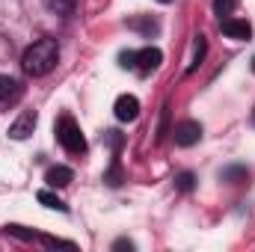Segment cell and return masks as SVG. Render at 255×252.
<instances>
[{
  "instance_id": "1",
  "label": "cell",
  "mask_w": 255,
  "mask_h": 252,
  "mask_svg": "<svg viewBox=\"0 0 255 252\" xmlns=\"http://www.w3.org/2000/svg\"><path fill=\"white\" fill-rule=\"evenodd\" d=\"M60 60V45H57V39H39V42H33L27 51H24V57H21V68L30 74V77H45L54 65Z\"/></svg>"
},
{
  "instance_id": "2",
  "label": "cell",
  "mask_w": 255,
  "mask_h": 252,
  "mask_svg": "<svg viewBox=\"0 0 255 252\" xmlns=\"http://www.w3.org/2000/svg\"><path fill=\"white\" fill-rule=\"evenodd\" d=\"M54 133H57V142L63 145L68 154H83L86 151V139H83V130H80V125L68 116V113H63L60 119H57V125H54Z\"/></svg>"
},
{
  "instance_id": "3",
  "label": "cell",
  "mask_w": 255,
  "mask_h": 252,
  "mask_svg": "<svg viewBox=\"0 0 255 252\" xmlns=\"http://www.w3.org/2000/svg\"><path fill=\"white\" fill-rule=\"evenodd\" d=\"M36 122H39L36 110H24V113L9 125V136H12V139H27V136L36 130Z\"/></svg>"
},
{
  "instance_id": "4",
  "label": "cell",
  "mask_w": 255,
  "mask_h": 252,
  "mask_svg": "<svg viewBox=\"0 0 255 252\" xmlns=\"http://www.w3.org/2000/svg\"><path fill=\"white\" fill-rule=\"evenodd\" d=\"M172 133H175V142L187 148V145H196V142L202 139V125L193 122V119H187V122H178Z\"/></svg>"
},
{
  "instance_id": "5",
  "label": "cell",
  "mask_w": 255,
  "mask_h": 252,
  "mask_svg": "<svg viewBox=\"0 0 255 252\" xmlns=\"http://www.w3.org/2000/svg\"><path fill=\"white\" fill-rule=\"evenodd\" d=\"M220 27H223V33H226L229 39H238V42H247V39L253 36V27H250V21H244V18H223Z\"/></svg>"
},
{
  "instance_id": "6",
  "label": "cell",
  "mask_w": 255,
  "mask_h": 252,
  "mask_svg": "<svg viewBox=\"0 0 255 252\" xmlns=\"http://www.w3.org/2000/svg\"><path fill=\"white\" fill-rule=\"evenodd\" d=\"M113 113H116V119H119V122H133V119L139 116V101H136L133 95H119V98H116Z\"/></svg>"
},
{
  "instance_id": "7",
  "label": "cell",
  "mask_w": 255,
  "mask_h": 252,
  "mask_svg": "<svg viewBox=\"0 0 255 252\" xmlns=\"http://www.w3.org/2000/svg\"><path fill=\"white\" fill-rule=\"evenodd\" d=\"M160 63H163V54L157 48H142V51H136V65L133 68L139 74H148V71H154Z\"/></svg>"
},
{
  "instance_id": "8",
  "label": "cell",
  "mask_w": 255,
  "mask_h": 252,
  "mask_svg": "<svg viewBox=\"0 0 255 252\" xmlns=\"http://www.w3.org/2000/svg\"><path fill=\"white\" fill-rule=\"evenodd\" d=\"M71 178H74V172H71L68 166H54V169H48V175H45L48 187H65V184H71Z\"/></svg>"
},
{
  "instance_id": "9",
  "label": "cell",
  "mask_w": 255,
  "mask_h": 252,
  "mask_svg": "<svg viewBox=\"0 0 255 252\" xmlns=\"http://www.w3.org/2000/svg\"><path fill=\"white\" fill-rule=\"evenodd\" d=\"M39 202H42L45 208H51V211H63V214L68 211V205H65L57 193H51V190H39Z\"/></svg>"
},
{
  "instance_id": "10",
  "label": "cell",
  "mask_w": 255,
  "mask_h": 252,
  "mask_svg": "<svg viewBox=\"0 0 255 252\" xmlns=\"http://www.w3.org/2000/svg\"><path fill=\"white\" fill-rule=\"evenodd\" d=\"M15 95H18V83H15L12 77L0 74V104H3V101H9V98H15Z\"/></svg>"
},
{
  "instance_id": "11",
  "label": "cell",
  "mask_w": 255,
  "mask_h": 252,
  "mask_svg": "<svg viewBox=\"0 0 255 252\" xmlns=\"http://www.w3.org/2000/svg\"><path fill=\"white\" fill-rule=\"evenodd\" d=\"M45 6L51 12H57V15H71L74 6H77V0H45Z\"/></svg>"
},
{
  "instance_id": "12",
  "label": "cell",
  "mask_w": 255,
  "mask_h": 252,
  "mask_svg": "<svg viewBox=\"0 0 255 252\" xmlns=\"http://www.w3.org/2000/svg\"><path fill=\"white\" fill-rule=\"evenodd\" d=\"M214 12L220 15V21H223V18H232V12H235V0H214Z\"/></svg>"
},
{
  "instance_id": "13",
  "label": "cell",
  "mask_w": 255,
  "mask_h": 252,
  "mask_svg": "<svg viewBox=\"0 0 255 252\" xmlns=\"http://www.w3.org/2000/svg\"><path fill=\"white\" fill-rule=\"evenodd\" d=\"M104 181H107L110 187H119V184H122V166H119V160H113V166H110V172L104 175Z\"/></svg>"
},
{
  "instance_id": "14",
  "label": "cell",
  "mask_w": 255,
  "mask_h": 252,
  "mask_svg": "<svg viewBox=\"0 0 255 252\" xmlns=\"http://www.w3.org/2000/svg\"><path fill=\"white\" fill-rule=\"evenodd\" d=\"M247 175H250L247 166H229V169H223V178H226V181H232V178H247Z\"/></svg>"
},
{
  "instance_id": "15",
  "label": "cell",
  "mask_w": 255,
  "mask_h": 252,
  "mask_svg": "<svg viewBox=\"0 0 255 252\" xmlns=\"http://www.w3.org/2000/svg\"><path fill=\"white\" fill-rule=\"evenodd\" d=\"M193 181H196V178H193V172H181V175H175V187L184 190V193L193 190Z\"/></svg>"
},
{
  "instance_id": "16",
  "label": "cell",
  "mask_w": 255,
  "mask_h": 252,
  "mask_svg": "<svg viewBox=\"0 0 255 252\" xmlns=\"http://www.w3.org/2000/svg\"><path fill=\"white\" fill-rule=\"evenodd\" d=\"M119 60H122V68H133L136 65V51H125Z\"/></svg>"
},
{
  "instance_id": "17",
  "label": "cell",
  "mask_w": 255,
  "mask_h": 252,
  "mask_svg": "<svg viewBox=\"0 0 255 252\" xmlns=\"http://www.w3.org/2000/svg\"><path fill=\"white\" fill-rule=\"evenodd\" d=\"M130 27L145 30V33H157V24H154V21H151V24H148V21H130Z\"/></svg>"
},
{
  "instance_id": "18",
  "label": "cell",
  "mask_w": 255,
  "mask_h": 252,
  "mask_svg": "<svg viewBox=\"0 0 255 252\" xmlns=\"http://www.w3.org/2000/svg\"><path fill=\"white\" fill-rule=\"evenodd\" d=\"M113 250H133V244H130V241H116Z\"/></svg>"
},
{
  "instance_id": "19",
  "label": "cell",
  "mask_w": 255,
  "mask_h": 252,
  "mask_svg": "<svg viewBox=\"0 0 255 252\" xmlns=\"http://www.w3.org/2000/svg\"><path fill=\"white\" fill-rule=\"evenodd\" d=\"M157 3H172V0H157Z\"/></svg>"
},
{
  "instance_id": "20",
  "label": "cell",
  "mask_w": 255,
  "mask_h": 252,
  "mask_svg": "<svg viewBox=\"0 0 255 252\" xmlns=\"http://www.w3.org/2000/svg\"><path fill=\"white\" fill-rule=\"evenodd\" d=\"M253 71H255V60H253Z\"/></svg>"
},
{
  "instance_id": "21",
  "label": "cell",
  "mask_w": 255,
  "mask_h": 252,
  "mask_svg": "<svg viewBox=\"0 0 255 252\" xmlns=\"http://www.w3.org/2000/svg\"><path fill=\"white\" fill-rule=\"evenodd\" d=\"M253 122H255V113H253Z\"/></svg>"
}]
</instances>
